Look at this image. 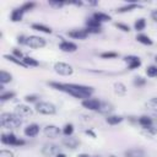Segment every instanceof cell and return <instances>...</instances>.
Listing matches in <instances>:
<instances>
[{
    "label": "cell",
    "instance_id": "23",
    "mask_svg": "<svg viewBox=\"0 0 157 157\" xmlns=\"http://www.w3.org/2000/svg\"><path fill=\"white\" fill-rule=\"evenodd\" d=\"M114 91L118 94H125L126 93V87L121 82H117V83H114Z\"/></svg>",
    "mask_w": 157,
    "mask_h": 157
},
{
    "label": "cell",
    "instance_id": "47",
    "mask_svg": "<svg viewBox=\"0 0 157 157\" xmlns=\"http://www.w3.org/2000/svg\"><path fill=\"white\" fill-rule=\"evenodd\" d=\"M156 63H157V56H156Z\"/></svg>",
    "mask_w": 157,
    "mask_h": 157
},
{
    "label": "cell",
    "instance_id": "21",
    "mask_svg": "<svg viewBox=\"0 0 157 157\" xmlns=\"http://www.w3.org/2000/svg\"><path fill=\"white\" fill-rule=\"evenodd\" d=\"M11 80H12L11 74H9V72H6V71H4V70L0 71V82H1V85L7 83V82H10Z\"/></svg>",
    "mask_w": 157,
    "mask_h": 157
},
{
    "label": "cell",
    "instance_id": "37",
    "mask_svg": "<svg viewBox=\"0 0 157 157\" xmlns=\"http://www.w3.org/2000/svg\"><path fill=\"white\" fill-rule=\"evenodd\" d=\"M146 105L150 107V108H152V109H157V97H156V98H151V99L146 103Z\"/></svg>",
    "mask_w": 157,
    "mask_h": 157
},
{
    "label": "cell",
    "instance_id": "27",
    "mask_svg": "<svg viewBox=\"0 0 157 157\" xmlns=\"http://www.w3.org/2000/svg\"><path fill=\"white\" fill-rule=\"evenodd\" d=\"M22 61L26 64V66H38V61L31 56H25L22 59Z\"/></svg>",
    "mask_w": 157,
    "mask_h": 157
},
{
    "label": "cell",
    "instance_id": "20",
    "mask_svg": "<svg viewBox=\"0 0 157 157\" xmlns=\"http://www.w3.org/2000/svg\"><path fill=\"white\" fill-rule=\"evenodd\" d=\"M32 28L36 29V31H39V32H43V33H52V29L44 25H39V23H33L32 25Z\"/></svg>",
    "mask_w": 157,
    "mask_h": 157
},
{
    "label": "cell",
    "instance_id": "18",
    "mask_svg": "<svg viewBox=\"0 0 157 157\" xmlns=\"http://www.w3.org/2000/svg\"><path fill=\"white\" fill-rule=\"evenodd\" d=\"M86 26L87 28L90 29H101V22H98L97 20H94L93 17L92 18H88L86 21Z\"/></svg>",
    "mask_w": 157,
    "mask_h": 157
},
{
    "label": "cell",
    "instance_id": "2",
    "mask_svg": "<svg viewBox=\"0 0 157 157\" xmlns=\"http://www.w3.org/2000/svg\"><path fill=\"white\" fill-rule=\"evenodd\" d=\"M0 124L7 129H15L22 124V119L15 113H2L0 115Z\"/></svg>",
    "mask_w": 157,
    "mask_h": 157
},
{
    "label": "cell",
    "instance_id": "42",
    "mask_svg": "<svg viewBox=\"0 0 157 157\" xmlns=\"http://www.w3.org/2000/svg\"><path fill=\"white\" fill-rule=\"evenodd\" d=\"M151 17H152V20H153V21H156V22H157V10H155V11H152V12H151Z\"/></svg>",
    "mask_w": 157,
    "mask_h": 157
},
{
    "label": "cell",
    "instance_id": "10",
    "mask_svg": "<svg viewBox=\"0 0 157 157\" xmlns=\"http://www.w3.org/2000/svg\"><path fill=\"white\" fill-rule=\"evenodd\" d=\"M15 114H17L18 117H28L32 114V109L25 104H18L15 108Z\"/></svg>",
    "mask_w": 157,
    "mask_h": 157
},
{
    "label": "cell",
    "instance_id": "17",
    "mask_svg": "<svg viewBox=\"0 0 157 157\" xmlns=\"http://www.w3.org/2000/svg\"><path fill=\"white\" fill-rule=\"evenodd\" d=\"M22 16H23V10L21 7L20 9H16L11 13V21L12 22H18V21L22 20Z\"/></svg>",
    "mask_w": 157,
    "mask_h": 157
},
{
    "label": "cell",
    "instance_id": "16",
    "mask_svg": "<svg viewBox=\"0 0 157 157\" xmlns=\"http://www.w3.org/2000/svg\"><path fill=\"white\" fill-rule=\"evenodd\" d=\"M63 144L69 147V148H76L77 145H78V141L75 139V137H71V136H67V137H64L63 139Z\"/></svg>",
    "mask_w": 157,
    "mask_h": 157
},
{
    "label": "cell",
    "instance_id": "22",
    "mask_svg": "<svg viewBox=\"0 0 157 157\" xmlns=\"http://www.w3.org/2000/svg\"><path fill=\"white\" fill-rule=\"evenodd\" d=\"M123 121V118L121 117H118V115H109L107 118V123L110 124V125H117L119 123Z\"/></svg>",
    "mask_w": 157,
    "mask_h": 157
},
{
    "label": "cell",
    "instance_id": "36",
    "mask_svg": "<svg viewBox=\"0 0 157 157\" xmlns=\"http://www.w3.org/2000/svg\"><path fill=\"white\" fill-rule=\"evenodd\" d=\"M13 97H15V93L13 92H6V93H2L0 96V99L1 101H7V99H11Z\"/></svg>",
    "mask_w": 157,
    "mask_h": 157
},
{
    "label": "cell",
    "instance_id": "7",
    "mask_svg": "<svg viewBox=\"0 0 157 157\" xmlns=\"http://www.w3.org/2000/svg\"><path fill=\"white\" fill-rule=\"evenodd\" d=\"M42 153L45 156V157H49V156H56L59 153V146L55 145V144H45L42 148Z\"/></svg>",
    "mask_w": 157,
    "mask_h": 157
},
{
    "label": "cell",
    "instance_id": "33",
    "mask_svg": "<svg viewBox=\"0 0 157 157\" xmlns=\"http://www.w3.org/2000/svg\"><path fill=\"white\" fill-rule=\"evenodd\" d=\"M63 132H64L66 136H70V135L74 132V126H72V124H66V125L64 126Z\"/></svg>",
    "mask_w": 157,
    "mask_h": 157
},
{
    "label": "cell",
    "instance_id": "30",
    "mask_svg": "<svg viewBox=\"0 0 157 157\" xmlns=\"http://www.w3.org/2000/svg\"><path fill=\"white\" fill-rule=\"evenodd\" d=\"M4 58L7 59V60H10V61H12V63H15V64H17V65H21V66H23V67H27L26 64H25L23 61L17 60V58H15L13 55H4Z\"/></svg>",
    "mask_w": 157,
    "mask_h": 157
},
{
    "label": "cell",
    "instance_id": "9",
    "mask_svg": "<svg viewBox=\"0 0 157 157\" xmlns=\"http://www.w3.org/2000/svg\"><path fill=\"white\" fill-rule=\"evenodd\" d=\"M124 60L128 63V67L130 70H134V69H137L140 65H141V61L137 56H134V55H129V56H125Z\"/></svg>",
    "mask_w": 157,
    "mask_h": 157
},
{
    "label": "cell",
    "instance_id": "15",
    "mask_svg": "<svg viewBox=\"0 0 157 157\" xmlns=\"http://www.w3.org/2000/svg\"><path fill=\"white\" fill-rule=\"evenodd\" d=\"M38 131H39V126L37 124H31L25 129V135L29 136V137H33L38 134Z\"/></svg>",
    "mask_w": 157,
    "mask_h": 157
},
{
    "label": "cell",
    "instance_id": "19",
    "mask_svg": "<svg viewBox=\"0 0 157 157\" xmlns=\"http://www.w3.org/2000/svg\"><path fill=\"white\" fill-rule=\"evenodd\" d=\"M93 18L97 20L98 22H107V21H110V16L109 15H105L103 12H96L93 15Z\"/></svg>",
    "mask_w": 157,
    "mask_h": 157
},
{
    "label": "cell",
    "instance_id": "5",
    "mask_svg": "<svg viewBox=\"0 0 157 157\" xmlns=\"http://www.w3.org/2000/svg\"><path fill=\"white\" fill-rule=\"evenodd\" d=\"M1 142L5 145H12V146H22L25 145L23 140H18L13 134H2L1 135Z\"/></svg>",
    "mask_w": 157,
    "mask_h": 157
},
{
    "label": "cell",
    "instance_id": "48",
    "mask_svg": "<svg viewBox=\"0 0 157 157\" xmlns=\"http://www.w3.org/2000/svg\"><path fill=\"white\" fill-rule=\"evenodd\" d=\"M110 157H115V156H110Z\"/></svg>",
    "mask_w": 157,
    "mask_h": 157
},
{
    "label": "cell",
    "instance_id": "3",
    "mask_svg": "<svg viewBox=\"0 0 157 157\" xmlns=\"http://www.w3.org/2000/svg\"><path fill=\"white\" fill-rule=\"evenodd\" d=\"M36 110L40 114H47V115H52L56 112V108L53 103L49 102H38L36 104Z\"/></svg>",
    "mask_w": 157,
    "mask_h": 157
},
{
    "label": "cell",
    "instance_id": "28",
    "mask_svg": "<svg viewBox=\"0 0 157 157\" xmlns=\"http://www.w3.org/2000/svg\"><path fill=\"white\" fill-rule=\"evenodd\" d=\"M137 7H140L137 4H129V5H126V6H123V7L118 9L117 11H118V12H126V11H131V10H134V9H137Z\"/></svg>",
    "mask_w": 157,
    "mask_h": 157
},
{
    "label": "cell",
    "instance_id": "39",
    "mask_svg": "<svg viewBox=\"0 0 157 157\" xmlns=\"http://www.w3.org/2000/svg\"><path fill=\"white\" fill-rule=\"evenodd\" d=\"M115 26H117L119 29L124 31V32H129V31H130V27L126 26V25H124V23H115Z\"/></svg>",
    "mask_w": 157,
    "mask_h": 157
},
{
    "label": "cell",
    "instance_id": "1",
    "mask_svg": "<svg viewBox=\"0 0 157 157\" xmlns=\"http://www.w3.org/2000/svg\"><path fill=\"white\" fill-rule=\"evenodd\" d=\"M50 86L54 88L66 92L76 98H88L93 93V88L88 86L82 85H75V83H58V82H50Z\"/></svg>",
    "mask_w": 157,
    "mask_h": 157
},
{
    "label": "cell",
    "instance_id": "8",
    "mask_svg": "<svg viewBox=\"0 0 157 157\" xmlns=\"http://www.w3.org/2000/svg\"><path fill=\"white\" fill-rule=\"evenodd\" d=\"M82 105L90 110H98L101 107V102L98 99H93V98H87L85 101H82Z\"/></svg>",
    "mask_w": 157,
    "mask_h": 157
},
{
    "label": "cell",
    "instance_id": "44",
    "mask_svg": "<svg viewBox=\"0 0 157 157\" xmlns=\"http://www.w3.org/2000/svg\"><path fill=\"white\" fill-rule=\"evenodd\" d=\"M86 134H90V135H91L92 137H96V135H94V134H93V132H92L91 130H87V131H86Z\"/></svg>",
    "mask_w": 157,
    "mask_h": 157
},
{
    "label": "cell",
    "instance_id": "32",
    "mask_svg": "<svg viewBox=\"0 0 157 157\" xmlns=\"http://www.w3.org/2000/svg\"><path fill=\"white\" fill-rule=\"evenodd\" d=\"M145 83H146V80H145L144 77H141V76H137V77H135V80H134V85L137 86V87L145 86Z\"/></svg>",
    "mask_w": 157,
    "mask_h": 157
},
{
    "label": "cell",
    "instance_id": "26",
    "mask_svg": "<svg viewBox=\"0 0 157 157\" xmlns=\"http://www.w3.org/2000/svg\"><path fill=\"white\" fill-rule=\"evenodd\" d=\"M139 124L144 128H148L152 125V120L148 117H141V118H139Z\"/></svg>",
    "mask_w": 157,
    "mask_h": 157
},
{
    "label": "cell",
    "instance_id": "4",
    "mask_svg": "<svg viewBox=\"0 0 157 157\" xmlns=\"http://www.w3.org/2000/svg\"><path fill=\"white\" fill-rule=\"evenodd\" d=\"M26 44L29 48L38 49V48H43L45 45V40L42 37H38V36H29L26 39Z\"/></svg>",
    "mask_w": 157,
    "mask_h": 157
},
{
    "label": "cell",
    "instance_id": "6",
    "mask_svg": "<svg viewBox=\"0 0 157 157\" xmlns=\"http://www.w3.org/2000/svg\"><path fill=\"white\" fill-rule=\"evenodd\" d=\"M54 70H55V72H58L59 75H63V76H69L72 74V67L66 63H56L54 65Z\"/></svg>",
    "mask_w": 157,
    "mask_h": 157
},
{
    "label": "cell",
    "instance_id": "41",
    "mask_svg": "<svg viewBox=\"0 0 157 157\" xmlns=\"http://www.w3.org/2000/svg\"><path fill=\"white\" fill-rule=\"evenodd\" d=\"M64 4L65 2H63V1H49V5L54 6V7H61Z\"/></svg>",
    "mask_w": 157,
    "mask_h": 157
},
{
    "label": "cell",
    "instance_id": "43",
    "mask_svg": "<svg viewBox=\"0 0 157 157\" xmlns=\"http://www.w3.org/2000/svg\"><path fill=\"white\" fill-rule=\"evenodd\" d=\"M13 54L17 56V58H22V53L20 52V50H17V49H13ZM23 59V58H22Z\"/></svg>",
    "mask_w": 157,
    "mask_h": 157
},
{
    "label": "cell",
    "instance_id": "11",
    "mask_svg": "<svg viewBox=\"0 0 157 157\" xmlns=\"http://www.w3.org/2000/svg\"><path fill=\"white\" fill-rule=\"evenodd\" d=\"M59 134H60V130H59V128H56L55 125H48V126L44 128V135L48 136V137L54 139V137H56Z\"/></svg>",
    "mask_w": 157,
    "mask_h": 157
},
{
    "label": "cell",
    "instance_id": "25",
    "mask_svg": "<svg viewBox=\"0 0 157 157\" xmlns=\"http://www.w3.org/2000/svg\"><path fill=\"white\" fill-rule=\"evenodd\" d=\"M101 113H109V112H112L113 110V107H112V104H108L107 102H101V107H99V109H98Z\"/></svg>",
    "mask_w": 157,
    "mask_h": 157
},
{
    "label": "cell",
    "instance_id": "14",
    "mask_svg": "<svg viewBox=\"0 0 157 157\" xmlns=\"http://www.w3.org/2000/svg\"><path fill=\"white\" fill-rule=\"evenodd\" d=\"M125 157H145V151L141 148H130L125 151Z\"/></svg>",
    "mask_w": 157,
    "mask_h": 157
},
{
    "label": "cell",
    "instance_id": "40",
    "mask_svg": "<svg viewBox=\"0 0 157 157\" xmlns=\"http://www.w3.org/2000/svg\"><path fill=\"white\" fill-rule=\"evenodd\" d=\"M25 99H26V102H36L38 99V97L36 94H28L25 97Z\"/></svg>",
    "mask_w": 157,
    "mask_h": 157
},
{
    "label": "cell",
    "instance_id": "35",
    "mask_svg": "<svg viewBox=\"0 0 157 157\" xmlns=\"http://www.w3.org/2000/svg\"><path fill=\"white\" fill-rule=\"evenodd\" d=\"M34 6H36V4H34V2H26V4H23V5L21 6V9L23 10V12H26V11L32 10Z\"/></svg>",
    "mask_w": 157,
    "mask_h": 157
},
{
    "label": "cell",
    "instance_id": "38",
    "mask_svg": "<svg viewBox=\"0 0 157 157\" xmlns=\"http://www.w3.org/2000/svg\"><path fill=\"white\" fill-rule=\"evenodd\" d=\"M0 157H13V153L11 151H7V150H1Z\"/></svg>",
    "mask_w": 157,
    "mask_h": 157
},
{
    "label": "cell",
    "instance_id": "46",
    "mask_svg": "<svg viewBox=\"0 0 157 157\" xmlns=\"http://www.w3.org/2000/svg\"><path fill=\"white\" fill-rule=\"evenodd\" d=\"M78 157H90V156H88V155H86V153H81Z\"/></svg>",
    "mask_w": 157,
    "mask_h": 157
},
{
    "label": "cell",
    "instance_id": "45",
    "mask_svg": "<svg viewBox=\"0 0 157 157\" xmlns=\"http://www.w3.org/2000/svg\"><path fill=\"white\" fill-rule=\"evenodd\" d=\"M55 157H66V155H64V153H58Z\"/></svg>",
    "mask_w": 157,
    "mask_h": 157
},
{
    "label": "cell",
    "instance_id": "13",
    "mask_svg": "<svg viewBox=\"0 0 157 157\" xmlns=\"http://www.w3.org/2000/svg\"><path fill=\"white\" fill-rule=\"evenodd\" d=\"M60 49H61L63 52H66V53H72V52H76L77 45H76L75 43H72V42H66V40H64V42L60 43Z\"/></svg>",
    "mask_w": 157,
    "mask_h": 157
},
{
    "label": "cell",
    "instance_id": "29",
    "mask_svg": "<svg viewBox=\"0 0 157 157\" xmlns=\"http://www.w3.org/2000/svg\"><path fill=\"white\" fill-rule=\"evenodd\" d=\"M146 74H147V76H150V77H157V66H155V65L148 66V67L146 69Z\"/></svg>",
    "mask_w": 157,
    "mask_h": 157
},
{
    "label": "cell",
    "instance_id": "24",
    "mask_svg": "<svg viewBox=\"0 0 157 157\" xmlns=\"http://www.w3.org/2000/svg\"><path fill=\"white\" fill-rule=\"evenodd\" d=\"M136 39H137V42H140L142 44H146V45H151L152 44V40L150 39V37H147L145 34H139L136 37Z\"/></svg>",
    "mask_w": 157,
    "mask_h": 157
},
{
    "label": "cell",
    "instance_id": "34",
    "mask_svg": "<svg viewBox=\"0 0 157 157\" xmlns=\"http://www.w3.org/2000/svg\"><path fill=\"white\" fill-rule=\"evenodd\" d=\"M117 56H118V54L114 52H107V53L101 54V58H103V59H112V58H117Z\"/></svg>",
    "mask_w": 157,
    "mask_h": 157
},
{
    "label": "cell",
    "instance_id": "31",
    "mask_svg": "<svg viewBox=\"0 0 157 157\" xmlns=\"http://www.w3.org/2000/svg\"><path fill=\"white\" fill-rule=\"evenodd\" d=\"M145 26H146L145 18H139V20L135 22V29H136V31H142V29L145 28Z\"/></svg>",
    "mask_w": 157,
    "mask_h": 157
},
{
    "label": "cell",
    "instance_id": "12",
    "mask_svg": "<svg viewBox=\"0 0 157 157\" xmlns=\"http://www.w3.org/2000/svg\"><path fill=\"white\" fill-rule=\"evenodd\" d=\"M88 33L86 32V29H74L69 32V37L75 38V39H85L87 38Z\"/></svg>",
    "mask_w": 157,
    "mask_h": 157
}]
</instances>
